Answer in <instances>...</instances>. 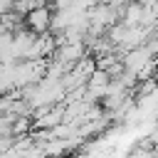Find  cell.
<instances>
[{
    "instance_id": "6da1fadb",
    "label": "cell",
    "mask_w": 158,
    "mask_h": 158,
    "mask_svg": "<svg viewBox=\"0 0 158 158\" xmlns=\"http://www.w3.org/2000/svg\"><path fill=\"white\" fill-rule=\"evenodd\" d=\"M49 25V12L47 7H40V10H32L30 12V27L32 30H44Z\"/></svg>"
}]
</instances>
